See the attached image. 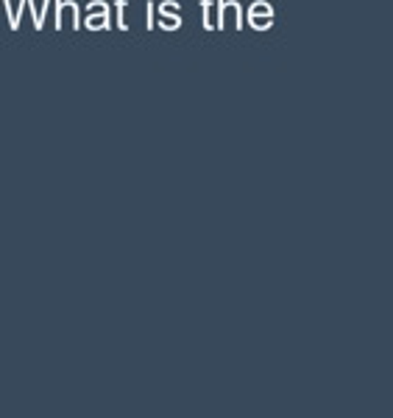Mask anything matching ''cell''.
<instances>
[{
  "label": "cell",
  "mask_w": 393,
  "mask_h": 418,
  "mask_svg": "<svg viewBox=\"0 0 393 418\" xmlns=\"http://www.w3.org/2000/svg\"><path fill=\"white\" fill-rule=\"evenodd\" d=\"M215 28H223V25H234V28H243V11H240V3L234 0H220L217 3V20L212 22Z\"/></svg>",
  "instance_id": "cell-1"
},
{
  "label": "cell",
  "mask_w": 393,
  "mask_h": 418,
  "mask_svg": "<svg viewBox=\"0 0 393 418\" xmlns=\"http://www.w3.org/2000/svg\"><path fill=\"white\" fill-rule=\"evenodd\" d=\"M248 22H251L257 31H265V28L273 22V6H268L265 0H257V3L248 8Z\"/></svg>",
  "instance_id": "cell-2"
},
{
  "label": "cell",
  "mask_w": 393,
  "mask_h": 418,
  "mask_svg": "<svg viewBox=\"0 0 393 418\" xmlns=\"http://www.w3.org/2000/svg\"><path fill=\"white\" fill-rule=\"evenodd\" d=\"M67 20H73V28H78V6L73 0H62L56 11V28H64Z\"/></svg>",
  "instance_id": "cell-3"
},
{
  "label": "cell",
  "mask_w": 393,
  "mask_h": 418,
  "mask_svg": "<svg viewBox=\"0 0 393 418\" xmlns=\"http://www.w3.org/2000/svg\"><path fill=\"white\" fill-rule=\"evenodd\" d=\"M90 31H103V28H109V11L106 8H101V11H90V17H87V22H84Z\"/></svg>",
  "instance_id": "cell-4"
},
{
  "label": "cell",
  "mask_w": 393,
  "mask_h": 418,
  "mask_svg": "<svg viewBox=\"0 0 393 418\" xmlns=\"http://www.w3.org/2000/svg\"><path fill=\"white\" fill-rule=\"evenodd\" d=\"M179 14H171V11H159V25L162 28H168V31H173V28H179Z\"/></svg>",
  "instance_id": "cell-5"
},
{
  "label": "cell",
  "mask_w": 393,
  "mask_h": 418,
  "mask_svg": "<svg viewBox=\"0 0 393 418\" xmlns=\"http://www.w3.org/2000/svg\"><path fill=\"white\" fill-rule=\"evenodd\" d=\"M209 8H212V0H201V11H203V28L206 31H212L215 25H212V17H209Z\"/></svg>",
  "instance_id": "cell-6"
},
{
  "label": "cell",
  "mask_w": 393,
  "mask_h": 418,
  "mask_svg": "<svg viewBox=\"0 0 393 418\" xmlns=\"http://www.w3.org/2000/svg\"><path fill=\"white\" fill-rule=\"evenodd\" d=\"M123 11H126V0H117V28H120V31H126V28H129V25H126Z\"/></svg>",
  "instance_id": "cell-7"
},
{
  "label": "cell",
  "mask_w": 393,
  "mask_h": 418,
  "mask_svg": "<svg viewBox=\"0 0 393 418\" xmlns=\"http://www.w3.org/2000/svg\"><path fill=\"white\" fill-rule=\"evenodd\" d=\"M87 8H90V11H101V8H106V6H103V3H101V0H92V3H90V6H87Z\"/></svg>",
  "instance_id": "cell-8"
},
{
  "label": "cell",
  "mask_w": 393,
  "mask_h": 418,
  "mask_svg": "<svg viewBox=\"0 0 393 418\" xmlns=\"http://www.w3.org/2000/svg\"><path fill=\"white\" fill-rule=\"evenodd\" d=\"M148 28H154V3H148Z\"/></svg>",
  "instance_id": "cell-9"
}]
</instances>
